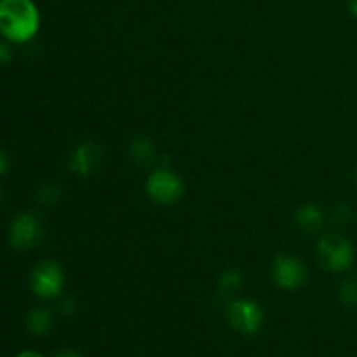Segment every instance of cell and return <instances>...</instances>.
Here are the masks:
<instances>
[{
	"instance_id": "6da1fadb",
	"label": "cell",
	"mask_w": 357,
	"mask_h": 357,
	"mask_svg": "<svg viewBox=\"0 0 357 357\" xmlns=\"http://www.w3.org/2000/svg\"><path fill=\"white\" fill-rule=\"evenodd\" d=\"M40 14L33 0H0V35L13 44H24L37 35Z\"/></svg>"
},
{
	"instance_id": "7a4b0ae2",
	"label": "cell",
	"mask_w": 357,
	"mask_h": 357,
	"mask_svg": "<svg viewBox=\"0 0 357 357\" xmlns=\"http://www.w3.org/2000/svg\"><path fill=\"white\" fill-rule=\"evenodd\" d=\"M317 255L324 268L331 272H345L354 265L356 251L349 239L338 234H326L317 244Z\"/></svg>"
},
{
	"instance_id": "3957f363",
	"label": "cell",
	"mask_w": 357,
	"mask_h": 357,
	"mask_svg": "<svg viewBox=\"0 0 357 357\" xmlns=\"http://www.w3.org/2000/svg\"><path fill=\"white\" fill-rule=\"evenodd\" d=\"M65 284V275L61 267L52 260H44L31 271L30 286L31 291L40 298H52L61 293Z\"/></svg>"
},
{
	"instance_id": "277c9868",
	"label": "cell",
	"mask_w": 357,
	"mask_h": 357,
	"mask_svg": "<svg viewBox=\"0 0 357 357\" xmlns=\"http://www.w3.org/2000/svg\"><path fill=\"white\" fill-rule=\"evenodd\" d=\"M44 237V227L33 213H21L9 229V243L14 250L28 251L37 246Z\"/></svg>"
},
{
	"instance_id": "5b68a950",
	"label": "cell",
	"mask_w": 357,
	"mask_h": 357,
	"mask_svg": "<svg viewBox=\"0 0 357 357\" xmlns=\"http://www.w3.org/2000/svg\"><path fill=\"white\" fill-rule=\"evenodd\" d=\"M146 192H149L150 199L155 201L157 204L169 206L181 197L183 183L173 171L155 169L146 181Z\"/></svg>"
},
{
	"instance_id": "8992f818",
	"label": "cell",
	"mask_w": 357,
	"mask_h": 357,
	"mask_svg": "<svg viewBox=\"0 0 357 357\" xmlns=\"http://www.w3.org/2000/svg\"><path fill=\"white\" fill-rule=\"evenodd\" d=\"M227 317L234 330L243 335H255L264 324V312L251 300H236L227 309Z\"/></svg>"
},
{
	"instance_id": "52a82bcc",
	"label": "cell",
	"mask_w": 357,
	"mask_h": 357,
	"mask_svg": "<svg viewBox=\"0 0 357 357\" xmlns=\"http://www.w3.org/2000/svg\"><path fill=\"white\" fill-rule=\"evenodd\" d=\"M274 281L284 289H295L305 282L307 271L302 261L291 255H281L272 264Z\"/></svg>"
},
{
	"instance_id": "ba28073f",
	"label": "cell",
	"mask_w": 357,
	"mask_h": 357,
	"mask_svg": "<svg viewBox=\"0 0 357 357\" xmlns=\"http://www.w3.org/2000/svg\"><path fill=\"white\" fill-rule=\"evenodd\" d=\"M101 160V150L100 146L93 145V143H82L77 146L70 155V169L79 176H89L94 169L98 167Z\"/></svg>"
},
{
	"instance_id": "9c48e42d",
	"label": "cell",
	"mask_w": 357,
	"mask_h": 357,
	"mask_svg": "<svg viewBox=\"0 0 357 357\" xmlns=\"http://www.w3.org/2000/svg\"><path fill=\"white\" fill-rule=\"evenodd\" d=\"M296 225L303 230V232H316L323 227L324 216L317 206L314 204H305L296 211Z\"/></svg>"
},
{
	"instance_id": "30bf717a",
	"label": "cell",
	"mask_w": 357,
	"mask_h": 357,
	"mask_svg": "<svg viewBox=\"0 0 357 357\" xmlns=\"http://www.w3.org/2000/svg\"><path fill=\"white\" fill-rule=\"evenodd\" d=\"M129 153H131V159L135 160L138 166H149L153 160V157H155V146H153V143L150 142V139L136 138L135 142L131 143Z\"/></svg>"
},
{
	"instance_id": "8fae6325",
	"label": "cell",
	"mask_w": 357,
	"mask_h": 357,
	"mask_svg": "<svg viewBox=\"0 0 357 357\" xmlns=\"http://www.w3.org/2000/svg\"><path fill=\"white\" fill-rule=\"evenodd\" d=\"M26 324L31 333L42 337V335L49 333V330L52 328V314L47 309L31 310L26 319Z\"/></svg>"
},
{
	"instance_id": "7c38bea8",
	"label": "cell",
	"mask_w": 357,
	"mask_h": 357,
	"mask_svg": "<svg viewBox=\"0 0 357 357\" xmlns=\"http://www.w3.org/2000/svg\"><path fill=\"white\" fill-rule=\"evenodd\" d=\"M338 298L344 305L357 307V281L356 279H347L338 288Z\"/></svg>"
},
{
	"instance_id": "4fadbf2b",
	"label": "cell",
	"mask_w": 357,
	"mask_h": 357,
	"mask_svg": "<svg viewBox=\"0 0 357 357\" xmlns=\"http://www.w3.org/2000/svg\"><path fill=\"white\" fill-rule=\"evenodd\" d=\"M241 282H243V275L237 271H229L222 275L220 286H222V289H225V291H234V289L239 288Z\"/></svg>"
},
{
	"instance_id": "5bb4252c",
	"label": "cell",
	"mask_w": 357,
	"mask_h": 357,
	"mask_svg": "<svg viewBox=\"0 0 357 357\" xmlns=\"http://www.w3.org/2000/svg\"><path fill=\"white\" fill-rule=\"evenodd\" d=\"M59 197V188L54 185H45L38 190L37 201H40L42 204H54Z\"/></svg>"
},
{
	"instance_id": "9a60e30c",
	"label": "cell",
	"mask_w": 357,
	"mask_h": 357,
	"mask_svg": "<svg viewBox=\"0 0 357 357\" xmlns=\"http://www.w3.org/2000/svg\"><path fill=\"white\" fill-rule=\"evenodd\" d=\"M13 59V52H10V47L3 42H0V66L7 65V63Z\"/></svg>"
},
{
	"instance_id": "2e32d148",
	"label": "cell",
	"mask_w": 357,
	"mask_h": 357,
	"mask_svg": "<svg viewBox=\"0 0 357 357\" xmlns=\"http://www.w3.org/2000/svg\"><path fill=\"white\" fill-rule=\"evenodd\" d=\"M335 216H337L338 222H347L351 218V208H349V204H342L337 209V213H335Z\"/></svg>"
},
{
	"instance_id": "e0dca14e",
	"label": "cell",
	"mask_w": 357,
	"mask_h": 357,
	"mask_svg": "<svg viewBox=\"0 0 357 357\" xmlns=\"http://www.w3.org/2000/svg\"><path fill=\"white\" fill-rule=\"evenodd\" d=\"M7 169H9V160H7L6 153L0 150V176H2V174H6Z\"/></svg>"
},
{
	"instance_id": "ac0fdd59",
	"label": "cell",
	"mask_w": 357,
	"mask_h": 357,
	"mask_svg": "<svg viewBox=\"0 0 357 357\" xmlns=\"http://www.w3.org/2000/svg\"><path fill=\"white\" fill-rule=\"evenodd\" d=\"M54 357H82V356L77 354V352H73V351H63V352H59V354H56Z\"/></svg>"
},
{
	"instance_id": "d6986e66",
	"label": "cell",
	"mask_w": 357,
	"mask_h": 357,
	"mask_svg": "<svg viewBox=\"0 0 357 357\" xmlns=\"http://www.w3.org/2000/svg\"><path fill=\"white\" fill-rule=\"evenodd\" d=\"M349 10L354 17H357V0H349Z\"/></svg>"
},
{
	"instance_id": "ffe728a7",
	"label": "cell",
	"mask_w": 357,
	"mask_h": 357,
	"mask_svg": "<svg viewBox=\"0 0 357 357\" xmlns=\"http://www.w3.org/2000/svg\"><path fill=\"white\" fill-rule=\"evenodd\" d=\"M16 357H42V356L35 351H24V352H21V354H17Z\"/></svg>"
},
{
	"instance_id": "44dd1931",
	"label": "cell",
	"mask_w": 357,
	"mask_h": 357,
	"mask_svg": "<svg viewBox=\"0 0 357 357\" xmlns=\"http://www.w3.org/2000/svg\"><path fill=\"white\" fill-rule=\"evenodd\" d=\"M2 199H3V194H2V190H0V202H2Z\"/></svg>"
},
{
	"instance_id": "7402d4cb",
	"label": "cell",
	"mask_w": 357,
	"mask_h": 357,
	"mask_svg": "<svg viewBox=\"0 0 357 357\" xmlns=\"http://www.w3.org/2000/svg\"><path fill=\"white\" fill-rule=\"evenodd\" d=\"M356 181H357V169H356Z\"/></svg>"
}]
</instances>
